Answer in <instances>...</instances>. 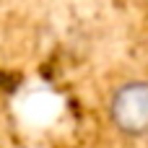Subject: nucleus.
<instances>
[{"instance_id": "obj_1", "label": "nucleus", "mask_w": 148, "mask_h": 148, "mask_svg": "<svg viewBox=\"0 0 148 148\" xmlns=\"http://www.w3.org/2000/svg\"><path fill=\"white\" fill-rule=\"evenodd\" d=\"M107 117L122 138H148V78H133L117 86L107 101Z\"/></svg>"}]
</instances>
